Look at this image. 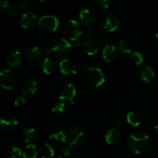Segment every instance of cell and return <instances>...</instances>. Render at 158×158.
Here are the masks:
<instances>
[{
    "instance_id": "6da1fadb",
    "label": "cell",
    "mask_w": 158,
    "mask_h": 158,
    "mask_svg": "<svg viewBox=\"0 0 158 158\" xmlns=\"http://www.w3.org/2000/svg\"><path fill=\"white\" fill-rule=\"evenodd\" d=\"M127 145L133 154H142L146 151L149 145V136L143 131H136L131 134Z\"/></svg>"
},
{
    "instance_id": "7a4b0ae2",
    "label": "cell",
    "mask_w": 158,
    "mask_h": 158,
    "mask_svg": "<svg viewBox=\"0 0 158 158\" xmlns=\"http://www.w3.org/2000/svg\"><path fill=\"white\" fill-rule=\"evenodd\" d=\"M83 80L84 83L90 87H99L105 82L103 70L96 66H90L85 69Z\"/></svg>"
},
{
    "instance_id": "3957f363",
    "label": "cell",
    "mask_w": 158,
    "mask_h": 158,
    "mask_svg": "<svg viewBox=\"0 0 158 158\" xmlns=\"http://www.w3.org/2000/svg\"><path fill=\"white\" fill-rule=\"evenodd\" d=\"M71 49H72V45L66 39H60L54 43L53 46L48 51L47 54L52 56L54 58L55 57L63 58L69 53Z\"/></svg>"
},
{
    "instance_id": "277c9868",
    "label": "cell",
    "mask_w": 158,
    "mask_h": 158,
    "mask_svg": "<svg viewBox=\"0 0 158 158\" xmlns=\"http://www.w3.org/2000/svg\"><path fill=\"white\" fill-rule=\"evenodd\" d=\"M38 25L43 32L49 33L55 32L58 29L60 22L55 15H45L39 19Z\"/></svg>"
},
{
    "instance_id": "5b68a950",
    "label": "cell",
    "mask_w": 158,
    "mask_h": 158,
    "mask_svg": "<svg viewBox=\"0 0 158 158\" xmlns=\"http://www.w3.org/2000/svg\"><path fill=\"white\" fill-rule=\"evenodd\" d=\"M18 84V78L10 69H3L0 73V85L6 89H13Z\"/></svg>"
},
{
    "instance_id": "8992f818",
    "label": "cell",
    "mask_w": 158,
    "mask_h": 158,
    "mask_svg": "<svg viewBox=\"0 0 158 158\" xmlns=\"http://www.w3.org/2000/svg\"><path fill=\"white\" fill-rule=\"evenodd\" d=\"M65 33L69 40L77 42L81 37L83 32L77 20L70 19L65 26Z\"/></svg>"
},
{
    "instance_id": "52a82bcc",
    "label": "cell",
    "mask_w": 158,
    "mask_h": 158,
    "mask_svg": "<svg viewBox=\"0 0 158 158\" xmlns=\"http://www.w3.org/2000/svg\"><path fill=\"white\" fill-rule=\"evenodd\" d=\"M76 94H77V89L75 85L73 83H66L59 89L58 97L61 100H66L73 103V99Z\"/></svg>"
},
{
    "instance_id": "ba28073f",
    "label": "cell",
    "mask_w": 158,
    "mask_h": 158,
    "mask_svg": "<svg viewBox=\"0 0 158 158\" xmlns=\"http://www.w3.org/2000/svg\"><path fill=\"white\" fill-rule=\"evenodd\" d=\"M83 135H84V132L83 130L77 125H73L71 126L69 129L67 130L66 132V137H68V140H69V145L72 146H75L77 143L81 141L83 139Z\"/></svg>"
},
{
    "instance_id": "9c48e42d",
    "label": "cell",
    "mask_w": 158,
    "mask_h": 158,
    "mask_svg": "<svg viewBox=\"0 0 158 158\" xmlns=\"http://www.w3.org/2000/svg\"><path fill=\"white\" fill-rule=\"evenodd\" d=\"M120 122L117 120L115 122V127L110 130L105 135V140L108 144H115L118 143L122 137V132L120 130Z\"/></svg>"
},
{
    "instance_id": "30bf717a",
    "label": "cell",
    "mask_w": 158,
    "mask_h": 158,
    "mask_svg": "<svg viewBox=\"0 0 158 158\" xmlns=\"http://www.w3.org/2000/svg\"><path fill=\"white\" fill-rule=\"evenodd\" d=\"M60 69L64 75H73L77 71V66L73 61L69 59H63L60 63Z\"/></svg>"
},
{
    "instance_id": "8fae6325",
    "label": "cell",
    "mask_w": 158,
    "mask_h": 158,
    "mask_svg": "<svg viewBox=\"0 0 158 158\" xmlns=\"http://www.w3.org/2000/svg\"><path fill=\"white\" fill-rule=\"evenodd\" d=\"M44 55V49L38 46H32L27 48L25 52V56L30 61H35L42 58Z\"/></svg>"
},
{
    "instance_id": "7c38bea8",
    "label": "cell",
    "mask_w": 158,
    "mask_h": 158,
    "mask_svg": "<svg viewBox=\"0 0 158 158\" xmlns=\"http://www.w3.org/2000/svg\"><path fill=\"white\" fill-rule=\"evenodd\" d=\"M38 89L37 83L33 80H26L22 82L20 90L23 95H33Z\"/></svg>"
},
{
    "instance_id": "4fadbf2b",
    "label": "cell",
    "mask_w": 158,
    "mask_h": 158,
    "mask_svg": "<svg viewBox=\"0 0 158 158\" xmlns=\"http://www.w3.org/2000/svg\"><path fill=\"white\" fill-rule=\"evenodd\" d=\"M5 61L9 67L15 68L22 63L23 55L19 51H12L8 54Z\"/></svg>"
},
{
    "instance_id": "5bb4252c",
    "label": "cell",
    "mask_w": 158,
    "mask_h": 158,
    "mask_svg": "<svg viewBox=\"0 0 158 158\" xmlns=\"http://www.w3.org/2000/svg\"><path fill=\"white\" fill-rule=\"evenodd\" d=\"M80 19L81 23L85 26H89L96 22L97 15L95 12L89 9H84L80 12Z\"/></svg>"
},
{
    "instance_id": "9a60e30c",
    "label": "cell",
    "mask_w": 158,
    "mask_h": 158,
    "mask_svg": "<svg viewBox=\"0 0 158 158\" xmlns=\"http://www.w3.org/2000/svg\"><path fill=\"white\" fill-rule=\"evenodd\" d=\"M118 56V50L113 44H106L103 50V58L107 63L114 61Z\"/></svg>"
},
{
    "instance_id": "2e32d148",
    "label": "cell",
    "mask_w": 158,
    "mask_h": 158,
    "mask_svg": "<svg viewBox=\"0 0 158 158\" xmlns=\"http://www.w3.org/2000/svg\"><path fill=\"white\" fill-rule=\"evenodd\" d=\"M82 48L86 54L92 56L97 53L100 49V45L97 40H94V39H87L83 42Z\"/></svg>"
},
{
    "instance_id": "e0dca14e",
    "label": "cell",
    "mask_w": 158,
    "mask_h": 158,
    "mask_svg": "<svg viewBox=\"0 0 158 158\" xmlns=\"http://www.w3.org/2000/svg\"><path fill=\"white\" fill-rule=\"evenodd\" d=\"M37 15L33 12H26L21 17V26L24 29H31L35 25Z\"/></svg>"
},
{
    "instance_id": "ac0fdd59",
    "label": "cell",
    "mask_w": 158,
    "mask_h": 158,
    "mask_svg": "<svg viewBox=\"0 0 158 158\" xmlns=\"http://www.w3.org/2000/svg\"><path fill=\"white\" fill-rule=\"evenodd\" d=\"M119 19L114 15H110L103 23V28L107 32H114L118 28Z\"/></svg>"
},
{
    "instance_id": "d6986e66",
    "label": "cell",
    "mask_w": 158,
    "mask_h": 158,
    "mask_svg": "<svg viewBox=\"0 0 158 158\" xmlns=\"http://www.w3.org/2000/svg\"><path fill=\"white\" fill-rule=\"evenodd\" d=\"M0 125L4 130L11 131L18 125V120L12 115H6L2 117Z\"/></svg>"
},
{
    "instance_id": "ffe728a7",
    "label": "cell",
    "mask_w": 158,
    "mask_h": 158,
    "mask_svg": "<svg viewBox=\"0 0 158 158\" xmlns=\"http://www.w3.org/2000/svg\"><path fill=\"white\" fill-rule=\"evenodd\" d=\"M56 67L55 58L52 56H47L43 63V71L47 75L52 73Z\"/></svg>"
},
{
    "instance_id": "44dd1931",
    "label": "cell",
    "mask_w": 158,
    "mask_h": 158,
    "mask_svg": "<svg viewBox=\"0 0 158 158\" xmlns=\"http://www.w3.org/2000/svg\"><path fill=\"white\" fill-rule=\"evenodd\" d=\"M140 80L144 83H150L154 77V71L150 66H145L140 69L139 73Z\"/></svg>"
},
{
    "instance_id": "7402d4cb",
    "label": "cell",
    "mask_w": 158,
    "mask_h": 158,
    "mask_svg": "<svg viewBox=\"0 0 158 158\" xmlns=\"http://www.w3.org/2000/svg\"><path fill=\"white\" fill-rule=\"evenodd\" d=\"M66 134H65L63 131H56L49 135V140L52 144L56 146H60L66 143Z\"/></svg>"
},
{
    "instance_id": "603a6c76",
    "label": "cell",
    "mask_w": 158,
    "mask_h": 158,
    "mask_svg": "<svg viewBox=\"0 0 158 158\" xmlns=\"http://www.w3.org/2000/svg\"><path fill=\"white\" fill-rule=\"evenodd\" d=\"M36 136L37 134L35 129L32 127L26 128L23 130V133H22V137L26 143H31V142L34 141L36 138Z\"/></svg>"
},
{
    "instance_id": "cb8c5ba5",
    "label": "cell",
    "mask_w": 158,
    "mask_h": 158,
    "mask_svg": "<svg viewBox=\"0 0 158 158\" xmlns=\"http://www.w3.org/2000/svg\"><path fill=\"white\" fill-rule=\"evenodd\" d=\"M127 121L133 127H138L141 123L142 119L140 114L136 112H130L127 115Z\"/></svg>"
},
{
    "instance_id": "d4e9b609",
    "label": "cell",
    "mask_w": 158,
    "mask_h": 158,
    "mask_svg": "<svg viewBox=\"0 0 158 158\" xmlns=\"http://www.w3.org/2000/svg\"><path fill=\"white\" fill-rule=\"evenodd\" d=\"M41 158H52L54 156V150L48 143H43L40 148Z\"/></svg>"
},
{
    "instance_id": "484cf974",
    "label": "cell",
    "mask_w": 158,
    "mask_h": 158,
    "mask_svg": "<svg viewBox=\"0 0 158 158\" xmlns=\"http://www.w3.org/2000/svg\"><path fill=\"white\" fill-rule=\"evenodd\" d=\"M23 156L24 158H36L37 150L35 145L32 143L28 144L23 150Z\"/></svg>"
},
{
    "instance_id": "4316f807",
    "label": "cell",
    "mask_w": 158,
    "mask_h": 158,
    "mask_svg": "<svg viewBox=\"0 0 158 158\" xmlns=\"http://www.w3.org/2000/svg\"><path fill=\"white\" fill-rule=\"evenodd\" d=\"M23 153L17 147L11 146L6 151V158H21Z\"/></svg>"
},
{
    "instance_id": "83f0119b",
    "label": "cell",
    "mask_w": 158,
    "mask_h": 158,
    "mask_svg": "<svg viewBox=\"0 0 158 158\" xmlns=\"http://www.w3.org/2000/svg\"><path fill=\"white\" fill-rule=\"evenodd\" d=\"M118 49L122 53L129 54L132 52V47L131 43L126 40H121L118 43Z\"/></svg>"
},
{
    "instance_id": "f1b7e54d",
    "label": "cell",
    "mask_w": 158,
    "mask_h": 158,
    "mask_svg": "<svg viewBox=\"0 0 158 158\" xmlns=\"http://www.w3.org/2000/svg\"><path fill=\"white\" fill-rule=\"evenodd\" d=\"M30 6H31V5L29 2L20 1L17 3L16 6H15V7L12 8V9H11L10 10H9V14L10 15H16L17 11L19 10V9H27V8H29Z\"/></svg>"
},
{
    "instance_id": "f546056e",
    "label": "cell",
    "mask_w": 158,
    "mask_h": 158,
    "mask_svg": "<svg viewBox=\"0 0 158 158\" xmlns=\"http://www.w3.org/2000/svg\"><path fill=\"white\" fill-rule=\"evenodd\" d=\"M65 110H66V106H65L64 103H57L53 105L52 107V112L56 114H62L64 113Z\"/></svg>"
},
{
    "instance_id": "4dcf8cb0",
    "label": "cell",
    "mask_w": 158,
    "mask_h": 158,
    "mask_svg": "<svg viewBox=\"0 0 158 158\" xmlns=\"http://www.w3.org/2000/svg\"><path fill=\"white\" fill-rule=\"evenodd\" d=\"M131 60L135 64L141 65L143 62V57L140 52H134L131 55Z\"/></svg>"
},
{
    "instance_id": "1f68e13d",
    "label": "cell",
    "mask_w": 158,
    "mask_h": 158,
    "mask_svg": "<svg viewBox=\"0 0 158 158\" xmlns=\"http://www.w3.org/2000/svg\"><path fill=\"white\" fill-rule=\"evenodd\" d=\"M14 104L16 107H23L25 104H26V99L23 97V96H20L15 98V101H14Z\"/></svg>"
},
{
    "instance_id": "d6a6232c",
    "label": "cell",
    "mask_w": 158,
    "mask_h": 158,
    "mask_svg": "<svg viewBox=\"0 0 158 158\" xmlns=\"http://www.w3.org/2000/svg\"><path fill=\"white\" fill-rule=\"evenodd\" d=\"M9 8H10V4H9V1H7V0L0 1V10L4 12V11L9 10Z\"/></svg>"
},
{
    "instance_id": "836d02e7",
    "label": "cell",
    "mask_w": 158,
    "mask_h": 158,
    "mask_svg": "<svg viewBox=\"0 0 158 158\" xmlns=\"http://www.w3.org/2000/svg\"><path fill=\"white\" fill-rule=\"evenodd\" d=\"M73 148L74 147L72 146V145H67V146H66L63 149V154L65 156H66V157L70 156L73 154Z\"/></svg>"
},
{
    "instance_id": "e575fe53",
    "label": "cell",
    "mask_w": 158,
    "mask_h": 158,
    "mask_svg": "<svg viewBox=\"0 0 158 158\" xmlns=\"http://www.w3.org/2000/svg\"><path fill=\"white\" fill-rule=\"evenodd\" d=\"M97 3L100 6V7H102L103 9H108L110 7V5L111 2L110 0H98Z\"/></svg>"
},
{
    "instance_id": "d590c367",
    "label": "cell",
    "mask_w": 158,
    "mask_h": 158,
    "mask_svg": "<svg viewBox=\"0 0 158 158\" xmlns=\"http://www.w3.org/2000/svg\"><path fill=\"white\" fill-rule=\"evenodd\" d=\"M155 127V130L157 131V132L158 133V123H157V124L155 125V127Z\"/></svg>"
},
{
    "instance_id": "8d00e7d4",
    "label": "cell",
    "mask_w": 158,
    "mask_h": 158,
    "mask_svg": "<svg viewBox=\"0 0 158 158\" xmlns=\"http://www.w3.org/2000/svg\"><path fill=\"white\" fill-rule=\"evenodd\" d=\"M155 40H156V41L158 42V32L156 34V35H155Z\"/></svg>"
},
{
    "instance_id": "74e56055",
    "label": "cell",
    "mask_w": 158,
    "mask_h": 158,
    "mask_svg": "<svg viewBox=\"0 0 158 158\" xmlns=\"http://www.w3.org/2000/svg\"><path fill=\"white\" fill-rule=\"evenodd\" d=\"M56 158H66V157H63V156H58Z\"/></svg>"
},
{
    "instance_id": "f35d334b",
    "label": "cell",
    "mask_w": 158,
    "mask_h": 158,
    "mask_svg": "<svg viewBox=\"0 0 158 158\" xmlns=\"http://www.w3.org/2000/svg\"><path fill=\"white\" fill-rule=\"evenodd\" d=\"M77 158H81V157H77Z\"/></svg>"
},
{
    "instance_id": "ab89813d",
    "label": "cell",
    "mask_w": 158,
    "mask_h": 158,
    "mask_svg": "<svg viewBox=\"0 0 158 158\" xmlns=\"http://www.w3.org/2000/svg\"><path fill=\"white\" fill-rule=\"evenodd\" d=\"M157 52H158V49H157Z\"/></svg>"
}]
</instances>
